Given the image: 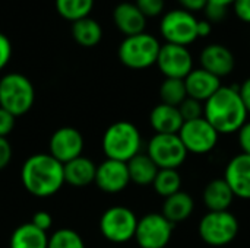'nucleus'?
Here are the masks:
<instances>
[{"instance_id": "20", "label": "nucleus", "mask_w": 250, "mask_h": 248, "mask_svg": "<svg viewBox=\"0 0 250 248\" xmlns=\"http://www.w3.org/2000/svg\"><path fill=\"white\" fill-rule=\"evenodd\" d=\"M234 193L224 178L212 180L204 189L202 200L209 212H224L229 210L234 200Z\"/></svg>"}, {"instance_id": "22", "label": "nucleus", "mask_w": 250, "mask_h": 248, "mask_svg": "<svg viewBox=\"0 0 250 248\" xmlns=\"http://www.w3.org/2000/svg\"><path fill=\"white\" fill-rule=\"evenodd\" d=\"M195 209V202L190 194L185 191H179L164 200L163 205V216L168 219L171 224H179L186 221Z\"/></svg>"}, {"instance_id": "8", "label": "nucleus", "mask_w": 250, "mask_h": 248, "mask_svg": "<svg viewBox=\"0 0 250 248\" xmlns=\"http://www.w3.org/2000/svg\"><path fill=\"white\" fill-rule=\"evenodd\" d=\"M138 218L135 212L125 206L108 208L100 219L101 235L114 244H123L135 238Z\"/></svg>"}, {"instance_id": "10", "label": "nucleus", "mask_w": 250, "mask_h": 248, "mask_svg": "<svg viewBox=\"0 0 250 248\" xmlns=\"http://www.w3.org/2000/svg\"><path fill=\"white\" fill-rule=\"evenodd\" d=\"M174 224L163 213H148L138 219L135 240L141 248H166L171 240Z\"/></svg>"}, {"instance_id": "3", "label": "nucleus", "mask_w": 250, "mask_h": 248, "mask_svg": "<svg viewBox=\"0 0 250 248\" xmlns=\"http://www.w3.org/2000/svg\"><path fill=\"white\" fill-rule=\"evenodd\" d=\"M142 137L138 127L129 121H117L111 124L103 136V152L107 159L129 162L141 153Z\"/></svg>"}, {"instance_id": "6", "label": "nucleus", "mask_w": 250, "mask_h": 248, "mask_svg": "<svg viewBox=\"0 0 250 248\" xmlns=\"http://www.w3.org/2000/svg\"><path fill=\"white\" fill-rule=\"evenodd\" d=\"M198 234L205 244L211 247H224L237 237L239 221L229 210L208 212L199 222Z\"/></svg>"}, {"instance_id": "26", "label": "nucleus", "mask_w": 250, "mask_h": 248, "mask_svg": "<svg viewBox=\"0 0 250 248\" xmlns=\"http://www.w3.org/2000/svg\"><path fill=\"white\" fill-rule=\"evenodd\" d=\"M54 3L59 15L73 23L89 16L95 0H56Z\"/></svg>"}, {"instance_id": "42", "label": "nucleus", "mask_w": 250, "mask_h": 248, "mask_svg": "<svg viewBox=\"0 0 250 248\" xmlns=\"http://www.w3.org/2000/svg\"><path fill=\"white\" fill-rule=\"evenodd\" d=\"M209 3H217V4H221V6H226V7H229L230 4H233L234 3V0H208Z\"/></svg>"}, {"instance_id": "21", "label": "nucleus", "mask_w": 250, "mask_h": 248, "mask_svg": "<svg viewBox=\"0 0 250 248\" xmlns=\"http://www.w3.org/2000/svg\"><path fill=\"white\" fill-rule=\"evenodd\" d=\"M64 183L73 187H86L95 181L97 165L85 156H78L63 165Z\"/></svg>"}, {"instance_id": "36", "label": "nucleus", "mask_w": 250, "mask_h": 248, "mask_svg": "<svg viewBox=\"0 0 250 248\" xmlns=\"http://www.w3.org/2000/svg\"><path fill=\"white\" fill-rule=\"evenodd\" d=\"M13 149L7 137H0V170H4L12 161Z\"/></svg>"}, {"instance_id": "38", "label": "nucleus", "mask_w": 250, "mask_h": 248, "mask_svg": "<svg viewBox=\"0 0 250 248\" xmlns=\"http://www.w3.org/2000/svg\"><path fill=\"white\" fill-rule=\"evenodd\" d=\"M237 133H239V145L243 153L250 155V121L249 123L246 121Z\"/></svg>"}, {"instance_id": "40", "label": "nucleus", "mask_w": 250, "mask_h": 248, "mask_svg": "<svg viewBox=\"0 0 250 248\" xmlns=\"http://www.w3.org/2000/svg\"><path fill=\"white\" fill-rule=\"evenodd\" d=\"M239 94H240V98L248 110V114H250V77H248L242 83V86L239 88Z\"/></svg>"}, {"instance_id": "25", "label": "nucleus", "mask_w": 250, "mask_h": 248, "mask_svg": "<svg viewBox=\"0 0 250 248\" xmlns=\"http://www.w3.org/2000/svg\"><path fill=\"white\" fill-rule=\"evenodd\" d=\"M72 37L82 47H95L103 38V28L95 19L88 16L72 23Z\"/></svg>"}, {"instance_id": "23", "label": "nucleus", "mask_w": 250, "mask_h": 248, "mask_svg": "<svg viewBox=\"0 0 250 248\" xmlns=\"http://www.w3.org/2000/svg\"><path fill=\"white\" fill-rule=\"evenodd\" d=\"M126 164H127L130 181L138 186L152 184L158 174V167L146 153H138Z\"/></svg>"}, {"instance_id": "35", "label": "nucleus", "mask_w": 250, "mask_h": 248, "mask_svg": "<svg viewBox=\"0 0 250 248\" xmlns=\"http://www.w3.org/2000/svg\"><path fill=\"white\" fill-rule=\"evenodd\" d=\"M31 224H32L34 227H37L38 229L47 232V231L51 228V225H53V218H51V215H50L48 212L40 210V212H37V213L32 216Z\"/></svg>"}, {"instance_id": "14", "label": "nucleus", "mask_w": 250, "mask_h": 248, "mask_svg": "<svg viewBox=\"0 0 250 248\" xmlns=\"http://www.w3.org/2000/svg\"><path fill=\"white\" fill-rule=\"evenodd\" d=\"M94 183L104 193L116 194L123 191L130 183L127 164L114 159H105L97 165Z\"/></svg>"}, {"instance_id": "17", "label": "nucleus", "mask_w": 250, "mask_h": 248, "mask_svg": "<svg viewBox=\"0 0 250 248\" xmlns=\"http://www.w3.org/2000/svg\"><path fill=\"white\" fill-rule=\"evenodd\" d=\"M183 80H185L188 96L201 102L208 101L223 86L220 77L204 70L202 67L193 69Z\"/></svg>"}, {"instance_id": "18", "label": "nucleus", "mask_w": 250, "mask_h": 248, "mask_svg": "<svg viewBox=\"0 0 250 248\" xmlns=\"http://www.w3.org/2000/svg\"><path fill=\"white\" fill-rule=\"evenodd\" d=\"M113 22L125 37L142 34L145 32V28H146L145 15L138 9L135 3H130V1L119 3L114 7Z\"/></svg>"}, {"instance_id": "16", "label": "nucleus", "mask_w": 250, "mask_h": 248, "mask_svg": "<svg viewBox=\"0 0 250 248\" xmlns=\"http://www.w3.org/2000/svg\"><path fill=\"white\" fill-rule=\"evenodd\" d=\"M224 180L236 197L250 199V155H236L226 167Z\"/></svg>"}, {"instance_id": "41", "label": "nucleus", "mask_w": 250, "mask_h": 248, "mask_svg": "<svg viewBox=\"0 0 250 248\" xmlns=\"http://www.w3.org/2000/svg\"><path fill=\"white\" fill-rule=\"evenodd\" d=\"M212 31V23L208 22L207 19H198V25H196V32H198V38H205L211 34Z\"/></svg>"}, {"instance_id": "27", "label": "nucleus", "mask_w": 250, "mask_h": 248, "mask_svg": "<svg viewBox=\"0 0 250 248\" xmlns=\"http://www.w3.org/2000/svg\"><path fill=\"white\" fill-rule=\"evenodd\" d=\"M155 193L164 199L176 194L182 189V177L177 170H158V174L152 183Z\"/></svg>"}, {"instance_id": "9", "label": "nucleus", "mask_w": 250, "mask_h": 248, "mask_svg": "<svg viewBox=\"0 0 250 248\" xmlns=\"http://www.w3.org/2000/svg\"><path fill=\"white\" fill-rule=\"evenodd\" d=\"M146 155L158 170H177L188 158V151L179 134H155L148 142Z\"/></svg>"}, {"instance_id": "13", "label": "nucleus", "mask_w": 250, "mask_h": 248, "mask_svg": "<svg viewBox=\"0 0 250 248\" xmlns=\"http://www.w3.org/2000/svg\"><path fill=\"white\" fill-rule=\"evenodd\" d=\"M83 136L75 127H60L50 137V155L63 165L82 155Z\"/></svg>"}, {"instance_id": "7", "label": "nucleus", "mask_w": 250, "mask_h": 248, "mask_svg": "<svg viewBox=\"0 0 250 248\" xmlns=\"http://www.w3.org/2000/svg\"><path fill=\"white\" fill-rule=\"evenodd\" d=\"M198 19L193 13L179 7L163 15L160 20V32L166 42L189 47L198 39Z\"/></svg>"}, {"instance_id": "15", "label": "nucleus", "mask_w": 250, "mask_h": 248, "mask_svg": "<svg viewBox=\"0 0 250 248\" xmlns=\"http://www.w3.org/2000/svg\"><path fill=\"white\" fill-rule=\"evenodd\" d=\"M201 67L217 77L229 76L236 66L234 54L223 44H208L199 54Z\"/></svg>"}, {"instance_id": "11", "label": "nucleus", "mask_w": 250, "mask_h": 248, "mask_svg": "<svg viewBox=\"0 0 250 248\" xmlns=\"http://www.w3.org/2000/svg\"><path fill=\"white\" fill-rule=\"evenodd\" d=\"M177 134L188 153L192 152L196 155H204L214 151L220 137L218 132L204 117L185 121Z\"/></svg>"}, {"instance_id": "12", "label": "nucleus", "mask_w": 250, "mask_h": 248, "mask_svg": "<svg viewBox=\"0 0 250 248\" xmlns=\"http://www.w3.org/2000/svg\"><path fill=\"white\" fill-rule=\"evenodd\" d=\"M166 77L185 79L193 70V57L188 47L163 44L155 63Z\"/></svg>"}, {"instance_id": "39", "label": "nucleus", "mask_w": 250, "mask_h": 248, "mask_svg": "<svg viewBox=\"0 0 250 248\" xmlns=\"http://www.w3.org/2000/svg\"><path fill=\"white\" fill-rule=\"evenodd\" d=\"M177 1L182 6V9H185L190 13L201 12L208 4V0H177Z\"/></svg>"}, {"instance_id": "33", "label": "nucleus", "mask_w": 250, "mask_h": 248, "mask_svg": "<svg viewBox=\"0 0 250 248\" xmlns=\"http://www.w3.org/2000/svg\"><path fill=\"white\" fill-rule=\"evenodd\" d=\"M16 117L0 107V137H7L15 127Z\"/></svg>"}, {"instance_id": "37", "label": "nucleus", "mask_w": 250, "mask_h": 248, "mask_svg": "<svg viewBox=\"0 0 250 248\" xmlns=\"http://www.w3.org/2000/svg\"><path fill=\"white\" fill-rule=\"evenodd\" d=\"M233 10L242 22L250 23V0H234Z\"/></svg>"}, {"instance_id": "4", "label": "nucleus", "mask_w": 250, "mask_h": 248, "mask_svg": "<svg viewBox=\"0 0 250 248\" xmlns=\"http://www.w3.org/2000/svg\"><path fill=\"white\" fill-rule=\"evenodd\" d=\"M35 101L32 82L21 73H7L0 79V107L15 117L26 114Z\"/></svg>"}, {"instance_id": "31", "label": "nucleus", "mask_w": 250, "mask_h": 248, "mask_svg": "<svg viewBox=\"0 0 250 248\" xmlns=\"http://www.w3.org/2000/svg\"><path fill=\"white\" fill-rule=\"evenodd\" d=\"M138 9L145 15V18L160 16L166 7V0H135Z\"/></svg>"}, {"instance_id": "34", "label": "nucleus", "mask_w": 250, "mask_h": 248, "mask_svg": "<svg viewBox=\"0 0 250 248\" xmlns=\"http://www.w3.org/2000/svg\"><path fill=\"white\" fill-rule=\"evenodd\" d=\"M12 42L10 39L0 32V70H3L7 63L10 61L12 58Z\"/></svg>"}, {"instance_id": "1", "label": "nucleus", "mask_w": 250, "mask_h": 248, "mask_svg": "<svg viewBox=\"0 0 250 248\" xmlns=\"http://www.w3.org/2000/svg\"><path fill=\"white\" fill-rule=\"evenodd\" d=\"M204 118L218 134L237 133L248 120V110L240 98L239 88L221 86L204 105Z\"/></svg>"}, {"instance_id": "2", "label": "nucleus", "mask_w": 250, "mask_h": 248, "mask_svg": "<svg viewBox=\"0 0 250 248\" xmlns=\"http://www.w3.org/2000/svg\"><path fill=\"white\" fill-rule=\"evenodd\" d=\"M21 180L25 190L32 196L50 197L64 184L63 164L50 153H35L22 165Z\"/></svg>"}, {"instance_id": "32", "label": "nucleus", "mask_w": 250, "mask_h": 248, "mask_svg": "<svg viewBox=\"0 0 250 248\" xmlns=\"http://www.w3.org/2000/svg\"><path fill=\"white\" fill-rule=\"evenodd\" d=\"M204 13H205V19L208 22L215 23V22L224 20V18L227 16V7L221 6V4H217V3H209L208 1V4L204 9Z\"/></svg>"}, {"instance_id": "5", "label": "nucleus", "mask_w": 250, "mask_h": 248, "mask_svg": "<svg viewBox=\"0 0 250 248\" xmlns=\"http://www.w3.org/2000/svg\"><path fill=\"white\" fill-rule=\"evenodd\" d=\"M160 48L161 44L154 35L142 32L125 37L119 45V58L129 69L144 70L157 63Z\"/></svg>"}, {"instance_id": "28", "label": "nucleus", "mask_w": 250, "mask_h": 248, "mask_svg": "<svg viewBox=\"0 0 250 248\" xmlns=\"http://www.w3.org/2000/svg\"><path fill=\"white\" fill-rule=\"evenodd\" d=\"M160 98H161L163 104L179 107L188 98L185 80L183 79L166 77L160 86Z\"/></svg>"}, {"instance_id": "19", "label": "nucleus", "mask_w": 250, "mask_h": 248, "mask_svg": "<svg viewBox=\"0 0 250 248\" xmlns=\"http://www.w3.org/2000/svg\"><path fill=\"white\" fill-rule=\"evenodd\" d=\"M149 123L155 134H177L185 123L179 107L158 104L149 114Z\"/></svg>"}, {"instance_id": "30", "label": "nucleus", "mask_w": 250, "mask_h": 248, "mask_svg": "<svg viewBox=\"0 0 250 248\" xmlns=\"http://www.w3.org/2000/svg\"><path fill=\"white\" fill-rule=\"evenodd\" d=\"M179 111H180L185 121H190V120H196V118L204 117L202 102L196 101L193 98H189V96L179 105Z\"/></svg>"}, {"instance_id": "24", "label": "nucleus", "mask_w": 250, "mask_h": 248, "mask_svg": "<svg viewBox=\"0 0 250 248\" xmlns=\"http://www.w3.org/2000/svg\"><path fill=\"white\" fill-rule=\"evenodd\" d=\"M47 232L38 229L31 222L18 227L10 237V248H47Z\"/></svg>"}, {"instance_id": "29", "label": "nucleus", "mask_w": 250, "mask_h": 248, "mask_svg": "<svg viewBox=\"0 0 250 248\" xmlns=\"http://www.w3.org/2000/svg\"><path fill=\"white\" fill-rule=\"evenodd\" d=\"M47 248H85V243L76 231L62 228L48 237Z\"/></svg>"}]
</instances>
